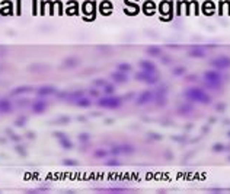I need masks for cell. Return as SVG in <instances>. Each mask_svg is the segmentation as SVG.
I'll use <instances>...</instances> for the list:
<instances>
[{
  "mask_svg": "<svg viewBox=\"0 0 230 194\" xmlns=\"http://www.w3.org/2000/svg\"><path fill=\"white\" fill-rule=\"evenodd\" d=\"M104 94L105 95H112V94H115V85H111V83H106L105 88H104Z\"/></svg>",
  "mask_w": 230,
  "mask_h": 194,
  "instance_id": "cell-28",
  "label": "cell"
},
{
  "mask_svg": "<svg viewBox=\"0 0 230 194\" xmlns=\"http://www.w3.org/2000/svg\"><path fill=\"white\" fill-rule=\"evenodd\" d=\"M105 165L106 167H119V165H121V162H119L117 158H112V159H109V161H106Z\"/></svg>",
  "mask_w": 230,
  "mask_h": 194,
  "instance_id": "cell-32",
  "label": "cell"
},
{
  "mask_svg": "<svg viewBox=\"0 0 230 194\" xmlns=\"http://www.w3.org/2000/svg\"><path fill=\"white\" fill-rule=\"evenodd\" d=\"M192 110H194V105H191V104H182V105H179V108H178V114L188 115L189 113H192Z\"/></svg>",
  "mask_w": 230,
  "mask_h": 194,
  "instance_id": "cell-19",
  "label": "cell"
},
{
  "mask_svg": "<svg viewBox=\"0 0 230 194\" xmlns=\"http://www.w3.org/2000/svg\"><path fill=\"white\" fill-rule=\"evenodd\" d=\"M34 91V86H28V85H23V86H16L10 91V96H19V95H25L29 94Z\"/></svg>",
  "mask_w": 230,
  "mask_h": 194,
  "instance_id": "cell-11",
  "label": "cell"
},
{
  "mask_svg": "<svg viewBox=\"0 0 230 194\" xmlns=\"http://www.w3.org/2000/svg\"><path fill=\"white\" fill-rule=\"evenodd\" d=\"M82 96H85V92H83V91H74V92L67 94L66 101H70V102H74V104H76V101L80 99Z\"/></svg>",
  "mask_w": 230,
  "mask_h": 194,
  "instance_id": "cell-17",
  "label": "cell"
},
{
  "mask_svg": "<svg viewBox=\"0 0 230 194\" xmlns=\"http://www.w3.org/2000/svg\"><path fill=\"white\" fill-rule=\"evenodd\" d=\"M207 191H210V193H223V188H208Z\"/></svg>",
  "mask_w": 230,
  "mask_h": 194,
  "instance_id": "cell-42",
  "label": "cell"
},
{
  "mask_svg": "<svg viewBox=\"0 0 230 194\" xmlns=\"http://www.w3.org/2000/svg\"><path fill=\"white\" fill-rule=\"evenodd\" d=\"M86 118H85V115H79V117H77V121H85Z\"/></svg>",
  "mask_w": 230,
  "mask_h": 194,
  "instance_id": "cell-44",
  "label": "cell"
},
{
  "mask_svg": "<svg viewBox=\"0 0 230 194\" xmlns=\"http://www.w3.org/2000/svg\"><path fill=\"white\" fill-rule=\"evenodd\" d=\"M109 153L112 155V156H119L121 153V147H119V145H115V146H112L111 149H109Z\"/></svg>",
  "mask_w": 230,
  "mask_h": 194,
  "instance_id": "cell-30",
  "label": "cell"
},
{
  "mask_svg": "<svg viewBox=\"0 0 230 194\" xmlns=\"http://www.w3.org/2000/svg\"><path fill=\"white\" fill-rule=\"evenodd\" d=\"M106 83H108V82H106L105 79H96V81H95V86L96 88H105Z\"/></svg>",
  "mask_w": 230,
  "mask_h": 194,
  "instance_id": "cell-37",
  "label": "cell"
},
{
  "mask_svg": "<svg viewBox=\"0 0 230 194\" xmlns=\"http://www.w3.org/2000/svg\"><path fill=\"white\" fill-rule=\"evenodd\" d=\"M146 53L151 56V57H160L163 54V48L162 47H156V45H151V47L146 48Z\"/></svg>",
  "mask_w": 230,
  "mask_h": 194,
  "instance_id": "cell-16",
  "label": "cell"
},
{
  "mask_svg": "<svg viewBox=\"0 0 230 194\" xmlns=\"http://www.w3.org/2000/svg\"><path fill=\"white\" fill-rule=\"evenodd\" d=\"M15 150H16V152H18V155H20V156H27V149H25V147L23 146H19V145H18V146H15Z\"/></svg>",
  "mask_w": 230,
  "mask_h": 194,
  "instance_id": "cell-34",
  "label": "cell"
},
{
  "mask_svg": "<svg viewBox=\"0 0 230 194\" xmlns=\"http://www.w3.org/2000/svg\"><path fill=\"white\" fill-rule=\"evenodd\" d=\"M210 66H213L216 70H227L230 69V57L229 56H218L210 60Z\"/></svg>",
  "mask_w": 230,
  "mask_h": 194,
  "instance_id": "cell-4",
  "label": "cell"
},
{
  "mask_svg": "<svg viewBox=\"0 0 230 194\" xmlns=\"http://www.w3.org/2000/svg\"><path fill=\"white\" fill-rule=\"evenodd\" d=\"M77 137H79L80 143H87V142L90 140V134L89 133H80Z\"/></svg>",
  "mask_w": 230,
  "mask_h": 194,
  "instance_id": "cell-31",
  "label": "cell"
},
{
  "mask_svg": "<svg viewBox=\"0 0 230 194\" xmlns=\"http://www.w3.org/2000/svg\"><path fill=\"white\" fill-rule=\"evenodd\" d=\"M53 123H55V124H67V123H70V118H69V117H66V115H63L61 118H58V120H54Z\"/></svg>",
  "mask_w": 230,
  "mask_h": 194,
  "instance_id": "cell-35",
  "label": "cell"
},
{
  "mask_svg": "<svg viewBox=\"0 0 230 194\" xmlns=\"http://www.w3.org/2000/svg\"><path fill=\"white\" fill-rule=\"evenodd\" d=\"M25 104H29V99H28V98H23V99L18 101V105H19V107H27Z\"/></svg>",
  "mask_w": 230,
  "mask_h": 194,
  "instance_id": "cell-39",
  "label": "cell"
},
{
  "mask_svg": "<svg viewBox=\"0 0 230 194\" xmlns=\"http://www.w3.org/2000/svg\"><path fill=\"white\" fill-rule=\"evenodd\" d=\"M111 79L115 82H118V83H125V82H128V77H127V74L122 73V72H119V70H117V72H112L111 73Z\"/></svg>",
  "mask_w": 230,
  "mask_h": 194,
  "instance_id": "cell-15",
  "label": "cell"
},
{
  "mask_svg": "<svg viewBox=\"0 0 230 194\" xmlns=\"http://www.w3.org/2000/svg\"><path fill=\"white\" fill-rule=\"evenodd\" d=\"M99 193H128L127 188H106V190H96Z\"/></svg>",
  "mask_w": 230,
  "mask_h": 194,
  "instance_id": "cell-25",
  "label": "cell"
},
{
  "mask_svg": "<svg viewBox=\"0 0 230 194\" xmlns=\"http://www.w3.org/2000/svg\"><path fill=\"white\" fill-rule=\"evenodd\" d=\"M79 63L80 60L77 57H67V59L63 60V67L64 69H74V67L79 66Z\"/></svg>",
  "mask_w": 230,
  "mask_h": 194,
  "instance_id": "cell-14",
  "label": "cell"
},
{
  "mask_svg": "<svg viewBox=\"0 0 230 194\" xmlns=\"http://www.w3.org/2000/svg\"><path fill=\"white\" fill-rule=\"evenodd\" d=\"M185 73H186V67L185 66H176L172 69V74L173 76H182Z\"/></svg>",
  "mask_w": 230,
  "mask_h": 194,
  "instance_id": "cell-22",
  "label": "cell"
},
{
  "mask_svg": "<svg viewBox=\"0 0 230 194\" xmlns=\"http://www.w3.org/2000/svg\"><path fill=\"white\" fill-rule=\"evenodd\" d=\"M147 137H149L151 142H157V140H160V139H162V136H160V134H156V133H149V134H147ZM150 140H149V142H150Z\"/></svg>",
  "mask_w": 230,
  "mask_h": 194,
  "instance_id": "cell-36",
  "label": "cell"
},
{
  "mask_svg": "<svg viewBox=\"0 0 230 194\" xmlns=\"http://www.w3.org/2000/svg\"><path fill=\"white\" fill-rule=\"evenodd\" d=\"M119 147H121V153L122 155H128L130 156V155L136 152V147L130 145V143H122V145H119Z\"/></svg>",
  "mask_w": 230,
  "mask_h": 194,
  "instance_id": "cell-18",
  "label": "cell"
},
{
  "mask_svg": "<svg viewBox=\"0 0 230 194\" xmlns=\"http://www.w3.org/2000/svg\"><path fill=\"white\" fill-rule=\"evenodd\" d=\"M211 150H213L214 153H221V152L226 150V146H224L223 143H216V145H213Z\"/></svg>",
  "mask_w": 230,
  "mask_h": 194,
  "instance_id": "cell-27",
  "label": "cell"
},
{
  "mask_svg": "<svg viewBox=\"0 0 230 194\" xmlns=\"http://www.w3.org/2000/svg\"><path fill=\"white\" fill-rule=\"evenodd\" d=\"M54 137H57L60 146L63 147V149H66V150L73 149V143H72V140H70V137H69L66 133H63V131H54Z\"/></svg>",
  "mask_w": 230,
  "mask_h": 194,
  "instance_id": "cell-6",
  "label": "cell"
},
{
  "mask_svg": "<svg viewBox=\"0 0 230 194\" xmlns=\"http://www.w3.org/2000/svg\"><path fill=\"white\" fill-rule=\"evenodd\" d=\"M55 94V88L53 85H44V86H40L37 89V95L40 98H44V96H50V95Z\"/></svg>",
  "mask_w": 230,
  "mask_h": 194,
  "instance_id": "cell-10",
  "label": "cell"
},
{
  "mask_svg": "<svg viewBox=\"0 0 230 194\" xmlns=\"http://www.w3.org/2000/svg\"><path fill=\"white\" fill-rule=\"evenodd\" d=\"M204 81L208 85L220 86L223 83V76L218 73L217 70H207V72H204Z\"/></svg>",
  "mask_w": 230,
  "mask_h": 194,
  "instance_id": "cell-3",
  "label": "cell"
},
{
  "mask_svg": "<svg viewBox=\"0 0 230 194\" xmlns=\"http://www.w3.org/2000/svg\"><path fill=\"white\" fill-rule=\"evenodd\" d=\"M89 95H90L92 98H98V96H99L98 89H90V91H89Z\"/></svg>",
  "mask_w": 230,
  "mask_h": 194,
  "instance_id": "cell-40",
  "label": "cell"
},
{
  "mask_svg": "<svg viewBox=\"0 0 230 194\" xmlns=\"http://www.w3.org/2000/svg\"><path fill=\"white\" fill-rule=\"evenodd\" d=\"M188 56H189L191 59H204V57H205V50H204L203 47H198V45H195V47H191L189 48Z\"/></svg>",
  "mask_w": 230,
  "mask_h": 194,
  "instance_id": "cell-12",
  "label": "cell"
},
{
  "mask_svg": "<svg viewBox=\"0 0 230 194\" xmlns=\"http://www.w3.org/2000/svg\"><path fill=\"white\" fill-rule=\"evenodd\" d=\"M137 81H141L144 82V83H147V85H156L159 82V77L156 76V74H151V73H146V72H138V73H136V76H134Z\"/></svg>",
  "mask_w": 230,
  "mask_h": 194,
  "instance_id": "cell-5",
  "label": "cell"
},
{
  "mask_svg": "<svg viewBox=\"0 0 230 194\" xmlns=\"http://www.w3.org/2000/svg\"><path fill=\"white\" fill-rule=\"evenodd\" d=\"M224 108H226V105H224L223 102H218V104H217V107H216V110L217 111H224Z\"/></svg>",
  "mask_w": 230,
  "mask_h": 194,
  "instance_id": "cell-41",
  "label": "cell"
},
{
  "mask_svg": "<svg viewBox=\"0 0 230 194\" xmlns=\"http://www.w3.org/2000/svg\"><path fill=\"white\" fill-rule=\"evenodd\" d=\"M227 136H229V137H230V130H229V133H227Z\"/></svg>",
  "mask_w": 230,
  "mask_h": 194,
  "instance_id": "cell-46",
  "label": "cell"
},
{
  "mask_svg": "<svg viewBox=\"0 0 230 194\" xmlns=\"http://www.w3.org/2000/svg\"><path fill=\"white\" fill-rule=\"evenodd\" d=\"M229 161H230V156H229Z\"/></svg>",
  "mask_w": 230,
  "mask_h": 194,
  "instance_id": "cell-47",
  "label": "cell"
},
{
  "mask_svg": "<svg viewBox=\"0 0 230 194\" xmlns=\"http://www.w3.org/2000/svg\"><path fill=\"white\" fill-rule=\"evenodd\" d=\"M160 61L163 63V64H171L172 63V57H169V56H160Z\"/></svg>",
  "mask_w": 230,
  "mask_h": 194,
  "instance_id": "cell-38",
  "label": "cell"
},
{
  "mask_svg": "<svg viewBox=\"0 0 230 194\" xmlns=\"http://www.w3.org/2000/svg\"><path fill=\"white\" fill-rule=\"evenodd\" d=\"M63 163H64L66 167H77V165H79V162L76 161V159H64Z\"/></svg>",
  "mask_w": 230,
  "mask_h": 194,
  "instance_id": "cell-33",
  "label": "cell"
},
{
  "mask_svg": "<svg viewBox=\"0 0 230 194\" xmlns=\"http://www.w3.org/2000/svg\"><path fill=\"white\" fill-rule=\"evenodd\" d=\"M0 143L3 145V143H5V139H2V137H0Z\"/></svg>",
  "mask_w": 230,
  "mask_h": 194,
  "instance_id": "cell-45",
  "label": "cell"
},
{
  "mask_svg": "<svg viewBox=\"0 0 230 194\" xmlns=\"http://www.w3.org/2000/svg\"><path fill=\"white\" fill-rule=\"evenodd\" d=\"M47 107H48V102H47L45 99H35L32 102V105H31V110H32L34 114H42L45 113Z\"/></svg>",
  "mask_w": 230,
  "mask_h": 194,
  "instance_id": "cell-8",
  "label": "cell"
},
{
  "mask_svg": "<svg viewBox=\"0 0 230 194\" xmlns=\"http://www.w3.org/2000/svg\"><path fill=\"white\" fill-rule=\"evenodd\" d=\"M48 66H44V64H31V66L28 67V70L29 72H42V70H45Z\"/></svg>",
  "mask_w": 230,
  "mask_h": 194,
  "instance_id": "cell-26",
  "label": "cell"
},
{
  "mask_svg": "<svg viewBox=\"0 0 230 194\" xmlns=\"http://www.w3.org/2000/svg\"><path fill=\"white\" fill-rule=\"evenodd\" d=\"M153 99H154V92H153V91H144V92H141V94L137 96L136 104H137L138 107H143L146 104H150Z\"/></svg>",
  "mask_w": 230,
  "mask_h": 194,
  "instance_id": "cell-7",
  "label": "cell"
},
{
  "mask_svg": "<svg viewBox=\"0 0 230 194\" xmlns=\"http://www.w3.org/2000/svg\"><path fill=\"white\" fill-rule=\"evenodd\" d=\"M76 105H77V107H82V108H89L90 105H92V101H90V98L82 96L80 99L76 101Z\"/></svg>",
  "mask_w": 230,
  "mask_h": 194,
  "instance_id": "cell-20",
  "label": "cell"
},
{
  "mask_svg": "<svg viewBox=\"0 0 230 194\" xmlns=\"http://www.w3.org/2000/svg\"><path fill=\"white\" fill-rule=\"evenodd\" d=\"M13 110V104L12 101L7 99V98H0V113L2 114H7Z\"/></svg>",
  "mask_w": 230,
  "mask_h": 194,
  "instance_id": "cell-13",
  "label": "cell"
},
{
  "mask_svg": "<svg viewBox=\"0 0 230 194\" xmlns=\"http://www.w3.org/2000/svg\"><path fill=\"white\" fill-rule=\"evenodd\" d=\"M6 134H7V136H9V137H10V139H12V140H13V142H16V143L22 140V137H20V136H18V134H15L13 131H12V130H9V128H7V130H6Z\"/></svg>",
  "mask_w": 230,
  "mask_h": 194,
  "instance_id": "cell-29",
  "label": "cell"
},
{
  "mask_svg": "<svg viewBox=\"0 0 230 194\" xmlns=\"http://www.w3.org/2000/svg\"><path fill=\"white\" fill-rule=\"evenodd\" d=\"M117 70L122 72V73H128V72H131V64L130 63H119L117 66Z\"/></svg>",
  "mask_w": 230,
  "mask_h": 194,
  "instance_id": "cell-23",
  "label": "cell"
},
{
  "mask_svg": "<svg viewBox=\"0 0 230 194\" xmlns=\"http://www.w3.org/2000/svg\"><path fill=\"white\" fill-rule=\"evenodd\" d=\"M138 64H140V67H141V70L146 72V73L156 74V72H157V66H156L153 61H150V60H141Z\"/></svg>",
  "mask_w": 230,
  "mask_h": 194,
  "instance_id": "cell-9",
  "label": "cell"
},
{
  "mask_svg": "<svg viewBox=\"0 0 230 194\" xmlns=\"http://www.w3.org/2000/svg\"><path fill=\"white\" fill-rule=\"evenodd\" d=\"M122 105V99L119 96H112V95H106L104 98H99L98 99V107L101 108H106V110H117Z\"/></svg>",
  "mask_w": 230,
  "mask_h": 194,
  "instance_id": "cell-2",
  "label": "cell"
},
{
  "mask_svg": "<svg viewBox=\"0 0 230 194\" xmlns=\"http://www.w3.org/2000/svg\"><path fill=\"white\" fill-rule=\"evenodd\" d=\"M184 96L186 99H189L191 102H198V104H204V105H208L211 104V95H208L203 88L198 86H191L188 89L184 91Z\"/></svg>",
  "mask_w": 230,
  "mask_h": 194,
  "instance_id": "cell-1",
  "label": "cell"
},
{
  "mask_svg": "<svg viewBox=\"0 0 230 194\" xmlns=\"http://www.w3.org/2000/svg\"><path fill=\"white\" fill-rule=\"evenodd\" d=\"M27 123H28V117H27V115H19V117L15 120V126H16V127H23Z\"/></svg>",
  "mask_w": 230,
  "mask_h": 194,
  "instance_id": "cell-24",
  "label": "cell"
},
{
  "mask_svg": "<svg viewBox=\"0 0 230 194\" xmlns=\"http://www.w3.org/2000/svg\"><path fill=\"white\" fill-rule=\"evenodd\" d=\"M27 136L29 137V139H35V133H32V131H29V133H28Z\"/></svg>",
  "mask_w": 230,
  "mask_h": 194,
  "instance_id": "cell-43",
  "label": "cell"
},
{
  "mask_svg": "<svg viewBox=\"0 0 230 194\" xmlns=\"http://www.w3.org/2000/svg\"><path fill=\"white\" fill-rule=\"evenodd\" d=\"M108 155H109V150H106V149H96L93 152V158H96V159H105Z\"/></svg>",
  "mask_w": 230,
  "mask_h": 194,
  "instance_id": "cell-21",
  "label": "cell"
}]
</instances>
